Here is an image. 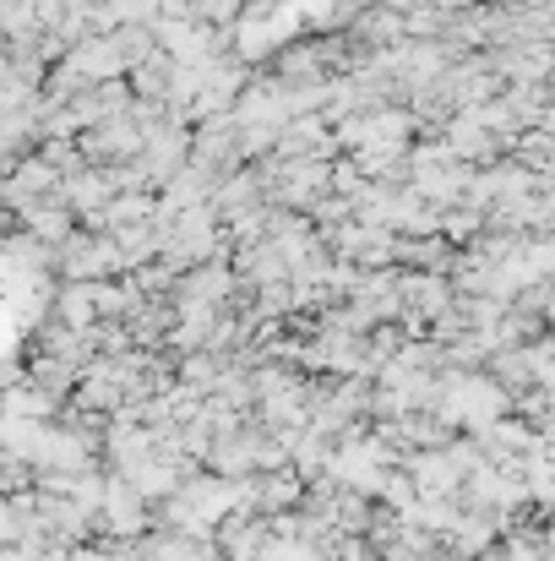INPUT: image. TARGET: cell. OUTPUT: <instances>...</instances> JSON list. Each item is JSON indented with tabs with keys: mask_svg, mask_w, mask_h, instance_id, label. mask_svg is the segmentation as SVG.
<instances>
[{
	"mask_svg": "<svg viewBox=\"0 0 555 561\" xmlns=\"http://www.w3.org/2000/svg\"><path fill=\"white\" fill-rule=\"evenodd\" d=\"M109 518H115V529H137V518H142V502H137V491H126V485H109Z\"/></svg>",
	"mask_w": 555,
	"mask_h": 561,
	"instance_id": "6da1fadb",
	"label": "cell"
}]
</instances>
